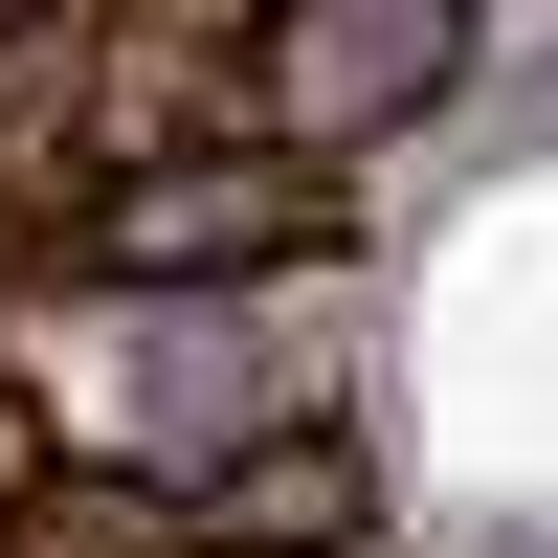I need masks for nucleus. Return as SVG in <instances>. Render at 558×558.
<instances>
[{"mask_svg": "<svg viewBox=\"0 0 558 558\" xmlns=\"http://www.w3.org/2000/svg\"><path fill=\"white\" fill-rule=\"evenodd\" d=\"M470 23L492 0H268V45H246V134L268 157H380V134H425L447 89H470Z\"/></svg>", "mask_w": 558, "mask_h": 558, "instance_id": "f257e3e1", "label": "nucleus"}, {"mask_svg": "<svg viewBox=\"0 0 558 558\" xmlns=\"http://www.w3.org/2000/svg\"><path fill=\"white\" fill-rule=\"evenodd\" d=\"M336 246V179H291L246 134V157H157V179H112V202H68V268L89 291H202V268H313Z\"/></svg>", "mask_w": 558, "mask_h": 558, "instance_id": "f03ea898", "label": "nucleus"}, {"mask_svg": "<svg viewBox=\"0 0 558 558\" xmlns=\"http://www.w3.org/2000/svg\"><path fill=\"white\" fill-rule=\"evenodd\" d=\"M179 492H202V536H223V558H357V536H380V470H357V425H336V402L223 425Z\"/></svg>", "mask_w": 558, "mask_h": 558, "instance_id": "7ed1b4c3", "label": "nucleus"}, {"mask_svg": "<svg viewBox=\"0 0 558 558\" xmlns=\"http://www.w3.org/2000/svg\"><path fill=\"white\" fill-rule=\"evenodd\" d=\"M89 23H134V45H223V68H246V45H268V0H89Z\"/></svg>", "mask_w": 558, "mask_h": 558, "instance_id": "20e7f679", "label": "nucleus"}, {"mask_svg": "<svg viewBox=\"0 0 558 558\" xmlns=\"http://www.w3.org/2000/svg\"><path fill=\"white\" fill-rule=\"evenodd\" d=\"M68 23H89V0H0V68H23V45H68Z\"/></svg>", "mask_w": 558, "mask_h": 558, "instance_id": "39448f33", "label": "nucleus"}, {"mask_svg": "<svg viewBox=\"0 0 558 558\" xmlns=\"http://www.w3.org/2000/svg\"><path fill=\"white\" fill-rule=\"evenodd\" d=\"M357 558H380V536H357Z\"/></svg>", "mask_w": 558, "mask_h": 558, "instance_id": "423d86ee", "label": "nucleus"}]
</instances>
